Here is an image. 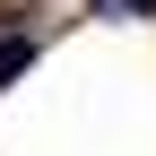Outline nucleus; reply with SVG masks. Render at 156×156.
<instances>
[{
    "label": "nucleus",
    "mask_w": 156,
    "mask_h": 156,
    "mask_svg": "<svg viewBox=\"0 0 156 156\" xmlns=\"http://www.w3.org/2000/svg\"><path fill=\"white\" fill-rule=\"evenodd\" d=\"M104 9H122V17H147V9H156V0H104Z\"/></svg>",
    "instance_id": "obj_2"
},
{
    "label": "nucleus",
    "mask_w": 156,
    "mask_h": 156,
    "mask_svg": "<svg viewBox=\"0 0 156 156\" xmlns=\"http://www.w3.org/2000/svg\"><path fill=\"white\" fill-rule=\"evenodd\" d=\"M26 61H35V44H26V35H9V44H0V78H17Z\"/></svg>",
    "instance_id": "obj_1"
}]
</instances>
